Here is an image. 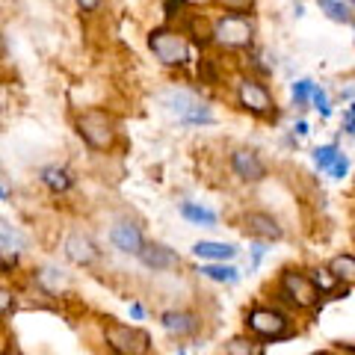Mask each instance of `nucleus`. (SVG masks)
<instances>
[{"label":"nucleus","mask_w":355,"mask_h":355,"mask_svg":"<svg viewBox=\"0 0 355 355\" xmlns=\"http://www.w3.org/2000/svg\"><path fill=\"white\" fill-rule=\"evenodd\" d=\"M163 107L187 128H202V125H214V110L207 101H202L190 89H169L163 95Z\"/></svg>","instance_id":"4"},{"label":"nucleus","mask_w":355,"mask_h":355,"mask_svg":"<svg viewBox=\"0 0 355 355\" xmlns=\"http://www.w3.org/2000/svg\"><path fill=\"white\" fill-rule=\"evenodd\" d=\"M12 305H15V296H12V291H6V287L0 284V317L9 314V311H12Z\"/></svg>","instance_id":"31"},{"label":"nucleus","mask_w":355,"mask_h":355,"mask_svg":"<svg viewBox=\"0 0 355 355\" xmlns=\"http://www.w3.org/2000/svg\"><path fill=\"white\" fill-rule=\"evenodd\" d=\"M74 128H77V137H80L92 151H110L119 139V125H116L113 113H107L101 107L83 110V113L77 116Z\"/></svg>","instance_id":"2"},{"label":"nucleus","mask_w":355,"mask_h":355,"mask_svg":"<svg viewBox=\"0 0 355 355\" xmlns=\"http://www.w3.org/2000/svg\"><path fill=\"white\" fill-rule=\"evenodd\" d=\"M27 246V237L21 234V231L15 225H9V222L0 219V252H9V254H15Z\"/></svg>","instance_id":"20"},{"label":"nucleus","mask_w":355,"mask_h":355,"mask_svg":"<svg viewBox=\"0 0 355 355\" xmlns=\"http://www.w3.org/2000/svg\"><path fill=\"white\" fill-rule=\"evenodd\" d=\"M311 92H314V80H296L291 95H293V104L296 107H308L311 104Z\"/></svg>","instance_id":"24"},{"label":"nucleus","mask_w":355,"mask_h":355,"mask_svg":"<svg viewBox=\"0 0 355 355\" xmlns=\"http://www.w3.org/2000/svg\"><path fill=\"white\" fill-rule=\"evenodd\" d=\"M202 275L210 282H219V284H237L240 282V270L237 266H231L225 261H214V263H207L202 266Z\"/></svg>","instance_id":"18"},{"label":"nucleus","mask_w":355,"mask_h":355,"mask_svg":"<svg viewBox=\"0 0 355 355\" xmlns=\"http://www.w3.org/2000/svg\"><path fill=\"white\" fill-rule=\"evenodd\" d=\"M65 258L77 266H92L98 261V246L86 234H69V240H65Z\"/></svg>","instance_id":"13"},{"label":"nucleus","mask_w":355,"mask_h":355,"mask_svg":"<svg viewBox=\"0 0 355 355\" xmlns=\"http://www.w3.org/2000/svg\"><path fill=\"white\" fill-rule=\"evenodd\" d=\"M263 246H261V243H258V246H252V266H258L261 263V258H263Z\"/></svg>","instance_id":"34"},{"label":"nucleus","mask_w":355,"mask_h":355,"mask_svg":"<svg viewBox=\"0 0 355 355\" xmlns=\"http://www.w3.org/2000/svg\"><path fill=\"white\" fill-rule=\"evenodd\" d=\"M329 270H331V275H335L338 282L355 287V254H338V258H331Z\"/></svg>","instance_id":"21"},{"label":"nucleus","mask_w":355,"mask_h":355,"mask_svg":"<svg viewBox=\"0 0 355 355\" xmlns=\"http://www.w3.org/2000/svg\"><path fill=\"white\" fill-rule=\"evenodd\" d=\"M311 104H314V110L323 119L331 116V107H329V95H326V89L323 86H314V92H311Z\"/></svg>","instance_id":"26"},{"label":"nucleus","mask_w":355,"mask_h":355,"mask_svg":"<svg viewBox=\"0 0 355 355\" xmlns=\"http://www.w3.org/2000/svg\"><path fill=\"white\" fill-rule=\"evenodd\" d=\"M42 184L48 187L51 193H69L71 190V184H74V178L71 172L65 169V166H44L42 169Z\"/></svg>","instance_id":"16"},{"label":"nucleus","mask_w":355,"mask_h":355,"mask_svg":"<svg viewBox=\"0 0 355 355\" xmlns=\"http://www.w3.org/2000/svg\"><path fill=\"white\" fill-rule=\"evenodd\" d=\"M343 349H347V352H352V355H355V343H343Z\"/></svg>","instance_id":"37"},{"label":"nucleus","mask_w":355,"mask_h":355,"mask_svg":"<svg viewBox=\"0 0 355 355\" xmlns=\"http://www.w3.org/2000/svg\"><path fill=\"white\" fill-rule=\"evenodd\" d=\"M3 196H6V193H3V187H0V198H3Z\"/></svg>","instance_id":"38"},{"label":"nucleus","mask_w":355,"mask_h":355,"mask_svg":"<svg viewBox=\"0 0 355 355\" xmlns=\"http://www.w3.org/2000/svg\"><path fill=\"white\" fill-rule=\"evenodd\" d=\"M39 284H44L48 291H60V284H62L60 270H53V266H44V270H39Z\"/></svg>","instance_id":"28"},{"label":"nucleus","mask_w":355,"mask_h":355,"mask_svg":"<svg viewBox=\"0 0 355 355\" xmlns=\"http://www.w3.org/2000/svg\"><path fill=\"white\" fill-rule=\"evenodd\" d=\"M160 326L175 338H190L198 331V320L193 314H187V311H166L160 317Z\"/></svg>","instance_id":"14"},{"label":"nucleus","mask_w":355,"mask_h":355,"mask_svg":"<svg viewBox=\"0 0 355 355\" xmlns=\"http://www.w3.org/2000/svg\"><path fill=\"white\" fill-rule=\"evenodd\" d=\"M181 355H184V352H181Z\"/></svg>","instance_id":"40"},{"label":"nucleus","mask_w":355,"mask_h":355,"mask_svg":"<svg viewBox=\"0 0 355 355\" xmlns=\"http://www.w3.org/2000/svg\"><path fill=\"white\" fill-rule=\"evenodd\" d=\"M338 154H340V148L335 146V142H329V146H320V148H314V166L320 172H329V166L338 160Z\"/></svg>","instance_id":"23"},{"label":"nucleus","mask_w":355,"mask_h":355,"mask_svg":"<svg viewBox=\"0 0 355 355\" xmlns=\"http://www.w3.org/2000/svg\"><path fill=\"white\" fill-rule=\"evenodd\" d=\"M279 293H282V299H287V302H291L293 308H314V305L320 302V296H323L311 275L296 272V270L282 272Z\"/></svg>","instance_id":"7"},{"label":"nucleus","mask_w":355,"mask_h":355,"mask_svg":"<svg viewBox=\"0 0 355 355\" xmlns=\"http://www.w3.org/2000/svg\"><path fill=\"white\" fill-rule=\"evenodd\" d=\"M148 51L166 69H181V65L190 62V39H187V33L181 27H172V24L154 27L148 33Z\"/></svg>","instance_id":"3"},{"label":"nucleus","mask_w":355,"mask_h":355,"mask_svg":"<svg viewBox=\"0 0 355 355\" xmlns=\"http://www.w3.org/2000/svg\"><path fill=\"white\" fill-rule=\"evenodd\" d=\"M343 130L355 137V104H349V107H347V113H343Z\"/></svg>","instance_id":"33"},{"label":"nucleus","mask_w":355,"mask_h":355,"mask_svg":"<svg viewBox=\"0 0 355 355\" xmlns=\"http://www.w3.org/2000/svg\"><path fill=\"white\" fill-rule=\"evenodd\" d=\"M258 0H214V6H219L222 12H254Z\"/></svg>","instance_id":"25"},{"label":"nucleus","mask_w":355,"mask_h":355,"mask_svg":"<svg viewBox=\"0 0 355 355\" xmlns=\"http://www.w3.org/2000/svg\"><path fill=\"white\" fill-rule=\"evenodd\" d=\"M74 3H77V9H80L83 15H95L98 9H101L104 0H74Z\"/></svg>","instance_id":"32"},{"label":"nucleus","mask_w":355,"mask_h":355,"mask_svg":"<svg viewBox=\"0 0 355 355\" xmlns=\"http://www.w3.org/2000/svg\"><path fill=\"white\" fill-rule=\"evenodd\" d=\"M181 216H184L187 222H193V225H202V228H214L216 222H219L214 210H207V207L196 205V202H184V205H181Z\"/></svg>","instance_id":"19"},{"label":"nucleus","mask_w":355,"mask_h":355,"mask_svg":"<svg viewBox=\"0 0 355 355\" xmlns=\"http://www.w3.org/2000/svg\"><path fill=\"white\" fill-rule=\"evenodd\" d=\"M246 329L266 340H282L291 335V320L275 308H252L246 314Z\"/></svg>","instance_id":"8"},{"label":"nucleus","mask_w":355,"mask_h":355,"mask_svg":"<svg viewBox=\"0 0 355 355\" xmlns=\"http://www.w3.org/2000/svg\"><path fill=\"white\" fill-rule=\"evenodd\" d=\"M137 258L142 261V266H148V270H154V272L172 270V266L181 263V258H178L169 246H163V243H146Z\"/></svg>","instance_id":"12"},{"label":"nucleus","mask_w":355,"mask_h":355,"mask_svg":"<svg viewBox=\"0 0 355 355\" xmlns=\"http://www.w3.org/2000/svg\"><path fill=\"white\" fill-rule=\"evenodd\" d=\"M237 104L246 110L252 116H272L275 113V98L270 92V86H266L261 77H240L237 80Z\"/></svg>","instance_id":"6"},{"label":"nucleus","mask_w":355,"mask_h":355,"mask_svg":"<svg viewBox=\"0 0 355 355\" xmlns=\"http://www.w3.org/2000/svg\"><path fill=\"white\" fill-rule=\"evenodd\" d=\"M225 355H263V347L249 338H234L225 343Z\"/></svg>","instance_id":"22"},{"label":"nucleus","mask_w":355,"mask_h":355,"mask_svg":"<svg viewBox=\"0 0 355 355\" xmlns=\"http://www.w3.org/2000/svg\"><path fill=\"white\" fill-rule=\"evenodd\" d=\"M110 240H113V246L125 254H139L142 246H146V234H142V228L133 225V222H119V225H113Z\"/></svg>","instance_id":"10"},{"label":"nucleus","mask_w":355,"mask_h":355,"mask_svg":"<svg viewBox=\"0 0 355 355\" xmlns=\"http://www.w3.org/2000/svg\"><path fill=\"white\" fill-rule=\"evenodd\" d=\"M193 254L202 261H231L237 254L234 246H228V243H214V240H202L193 246Z\"/></svg>","instance_id":"17"},{"label":"nucleus","mask_w":355,"mask_h":355,"mask_svg":"<svg viewBox=\"0 0 355 355\" xmlns=\"http://www.w3.org/2000/svg\"><path fill=\"white\" fill-rule=\"evenodd\" d=\"M104 340L116 355H148L151 352V335L139 326H128L119 320H110L104 326Z\"/></svg>","instance_id":"5"},{"label":"nucleus","mask_w":355,"mask_h":355,"mask_svg":"<svg viewBox=\"0 0 355 355\" xmlns=\"http://www.w3.org/2000/svg\"><path fill=\"white\" fill-rule=\"evenodd\" d=\"M293 130L299 133V137H308V121H302V119H299L296 125H293Z\"/></svg>","instance_id":"35"},{"label":"nucleus","mask_w":355,"mask_h":355,"mask_svg":"<svg viewBox=\"0 0 355 355\" xmlns=\"http://www.w3.org/2000/svg\"><path fill=\"white\" fill-rule=\"evenodd\" d=\"M258 24L252 12H222L210 21V42L225 51H246L254 44Z\"/></svg>","instance_id":"1"},{"label":"nucleus","mask_w":355,"mask_h":355,"mask_svg":"<svg viewBox=\"0 0 355 355\" xmlns=\"http://www.w3.org/2000/svg\"><path fill=\"white\" fill-rule=\"evenodd\" d=\"M130 314L139 320V317H142V305H137V302H133V305H130Z\"/></svg>","instance_id":"36"},{"label":"nucleus","mask_w":355,"mask_h":355,"mask_svg":"<svg viewBox=\"0 0 355 355\" xmlns=\"http://www.w3.org/2000/svg\"><path fill=\"white\" fill-rule=\"evenodd\" d=\"M243 228H246V234L258 237V240H282V234H284L279 219L270 214H261V210H252V214L243 216Z\"/></svg>","instance_id":"11"},{"label":"nucleus","mask_w":355,"mask_h":355,"mask_svg":"<svg viewBox=\"0 0 355 355\" xmlns=\"http://www.w3.org/2000/svg\"><path fill=\"white\" fill-rule=\"evenodd\" d=\"M352 3L355 0H317L320 12H323L329 21H335V24H352L355 21Z\"/></svg>","instance_id":"15"},{"label":"nucleus","mask_w":355,"mask_h":355,"mask_svg":"<svg viewBox=\"0 0 355 355\" xmlns=\"http://www.w3.org/2000/svg\"><path fill=\"white\" fill-rule=\"evenodd\" d=\"M198 80H205V83H210V86H214V83L219 80L214 60H202V62H198Z\"/></svg>","instance_id":"29"},{"label":"nucleus","mask_w":355,"mask_h":355,"mask_svg":"<svg viewBox=\"0 0 355 355\" xmlns=\"http://www.w3.org/2000/svg\"><path fill=\"white\" fill-rule=\"evenodd\" d=\"M311 279H314V284L320 287V293L335 291V284H338V279H335V275H331L329 266H326V270H314V275H311Z\"/></svg>","instance_id":"27"},{"label":"nucleus","mask_w":355,"mask_h":355,"mask_svg":"<svg viewBox=\"0 0 355 355\" xmlns=\"http://www.w3.org/2000/svg\"><path fill=\"white\" fill-rule=\"evenodd\" d=\"M231 172H234L240 181H246V184H258V181L266 178V163L261 160L258 151L237 148L234 154H231Z\"/></svg>","instance_id":"9"},{"label":"nucleus","mask_w":355,"mask_h":355,"mask_svg":"<svg viewBox=\"0 0 355 355\" xmlns=\"http://www.w3.org/2000/svg\"><path fill=\"white\" fill-rule=\"evenodd\" d=\"M0 355H3V352H0Z\"/></svg>","instance_id":"39"},{"label":"nucleus","mask_w":355,"mask_h":355,"mask_svg":"<svg viewBox=\"0 0 355 355\" xmlns=\"http://www.w3.org/2000/svg\"><path fill=\"white\" fill-rule=\"evenodd\" d=\"M347 172H349V157L347 154H338V160L329 166V175L331 178H347Z\"/></svg>","instance_id":"30"}]
</instances>
